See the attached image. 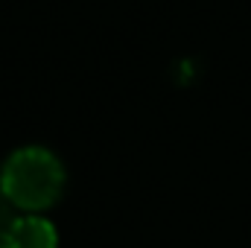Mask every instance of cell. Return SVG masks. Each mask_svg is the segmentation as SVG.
<instances>
[{
  "instance_id": "6da1fadb",
  "label": "cell",
  "mask_w": 251,
  "mask_h": 248,
  "mask_svg": "<svg viewBox=\"0 0 251 248\" xmlns=\"http://www.w3.org/2000/svg\"><path fill=\"white\" fill-rule=\"evenodd\" d=\"M64 190V167L62 161L41 149L26 146L9 155L0 173V193L12 207L21 210H44L56 204Z\"/></svg>"
},
{
  "instance_id": "7a4b0ae2",
  "label": "cell",
  "mask_w": 251,
  "mask_h": 248,
  "mask_svg": "<svg viewBox=\"0 0 251 248\" xmlns=\"http://www.w3.org/2000/svg\"><path fill=\"white\" fill-rule=\"evenodd\" d=\"M56 246H59V234L41 216L15 219V225L6 237V248H56Z\"/></svg>"
},
{
  "instance_id": "3957f363",
  "label": "cell",
  "mask_w": 251,
  "mask_h": 248,
  "mask_svg": "<svg viewBox=\"0 0 251 248\" xmlns=\"http://www.w3.org/2000/svg\"><path fill=\"white\" fill-rule=\"evenodd\" d=\"M12 225H15V216H12V204H9V201L3 198V193H0V248H6V237H9Z\"/></svg>"
}]
</instances>
